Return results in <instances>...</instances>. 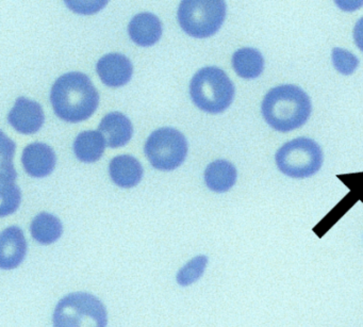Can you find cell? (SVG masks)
I'll return each instance as SVG.
<instances>
[{
    "label": "cell",
    "instance_id": "1",
    "mask_svg": "<svg viewBox=\"0 0 363 327\" xmlns=\"http://www.w3.org/2000/svg\"><path fill=\"white\" fill-rule=\"evenodd\" d=\"M50 101L59 118L69 123L90 118L99 103V95L88 76L78 72L61 76L50 92Z\"/></svg>",
    "mask_w": 363,
    "mask_h": 327
},
{
    "label": "cell",
    "instance_id": "2",
    "mask_svg": "<svg viewBox=\"0 0 363 327\" xmlns=\"http://www.w3.org/2000/svg\"><path fill=\"white\" fill-rule=\"evenodd\" d=\"M310 97L293 84L272 89L261 106L265 122L280 133H289L303 126L311 114Z\"/></svg>",
    "mask_w": 363,
    "mask_h": 327
},
{
    "label": "cell",
    "instance_id": "3",
    "mask_svg": "<svg viewBox=\"0 0 363 327\" xmlns=\"http://www.w3.org/2000/svg\"><path fill=\"white\" fill-rule=\"evenodd\" d=\"M190 94L199 109L208 113H220L233 103L235 87L222 70L203 67L191 80Z\"/></svg>",
    "mask_w": 363,
    "mask_h": 327
},
{
    "label": "cell",
    "instance_id": "4",
    "mask_svg": "<svg viewBox=\"0 0 363 327\" xmlns=\"http://www.w3.org/2000/svg\"><path fill=\"white\" fill-rule=\"evenodd\" d=\"M104 304L89 293H71L63 297L54 312V327H107Z\"/></svg>",
    "mask_w": 363,
    "mask_h": 327
},
{
    "label": "cell",
    "instance_id": "5",
    "mask_svg": "<svg viewBox=\"0 0 363 327\" xmlns=\"http://www.w3.org/2000/svg\"><path fill=\"white\" fill-rule=\"evenodd\" d=\"M276 165L284 175L307 178L320 171L324 161L320 146L309 138H297L276 153Z\"/></svg>",
    "mask_w": 363,
    "mask_h": 327
},
{
    "label": "cell",
    "instance_id": "6",
    "mask_svg": "<svg viewBox=\"0 0 363 327\" xmlns=\"http://www.w3.org/2000/svg\"><path fill=\"white\" fill-rule=\"evenodd\" d=\"M226 4L220 0H184L178 10V22L194 38L213 35L224 23Z\"/></svg>",
    "mask_w": 363,
    "mask_h": 327
},
{
    "label": "cell",
    "instance_id": "7",
    "mask_svg": "<svg viewBox=\"0 0 363 327\" xmlns=\"http://www.w3.org/2000/svg\"><path fill=\"white\" fill-rule=\"evenodd\" d=\"M144 150L152 167L161 171H172L186 159L188 142L177 129L164 127L150 135Z\"/></svg>",
    "mask_w": 363,
    "mask_h": 327
},
{
    "label": "cell",
    "instance_id": "8",
    "mask_svg": "<svg viewBox=\"0 0 363 327\" xmlns=\"http://www.w3.org/2000/svg\"><path fill=\"white\" fill-rule=\"evenodd\" d=\"M45 116L42 106L37 101L20 97L8 116V121L16 131L25 135L37 133L43 125Z\"/></svg>",
    "mask_w": 363,
    "mask_h": 327
},
{
    "label": "cell",
    "instance_id": "9",
    "mask_svg": "<svg viewBox=\"0 0 363 327\" xmlns=\"http://www.w3.org/2000/svg\"><path fill=\"white\" fill-rule=\"evenodd\" d=\"M96 69L101 82L112 88L125 86L133 72L130 60L120 54L106 55L97 63Z\"/></svg>",
    "mask_w": 363,
    "mask_h": 327
},
{
    "label": "cell",
    "instance_id": "10",
    "mask_svg": "<svg viewBox=\"0 0 363 327\" xmlns=\"http://www.w3.org/2000/svg\"><path fill=\"white\" fill-rule=\"evenodd\" d=\"M26 252V239L20 227L12 226L3 231L0 244V265L4 270L18 267L24 260Z\"/></svg>",
    "mask_w": 363,
    "mask_h": 327
},
{
    "label": "cell",
    "instance_id": "11",
    "mask_svg": "<svg viewBox=\"0 0 363 327\" xmlns=\"http://www.w3.org/2000/svg\"><path fill=\"white\" fill-rule=\"evenodd\" d=\"M22 161L29 175L45 177L54 171L57 158L50 146L44 143H33L25 148Z\"/></svg>",
    "mask_w": 363,
    "mask_h": 327
},
{
    "label": "cell",
    "instance_id": "12",
    "mask_svg": "<svg viewBox=\"0 0 363 327\" xmlns=\"http://www.w3.org/2000/svg\"><path fill=\"white\" fill-rule=\"evenodd\" d=\"M99 133L105 138L109 148H116L128 143L133 137V127L130 120L120 112H112L101 120Z\"/></svg>",
    "mask_w": 363,
    "mask_h": 327
},
{
    "label": "cell",
    "instance_id": "13",
    "mask_svg": "<svg viewBox=\"0 0 363 327\" xmlns=\"http://www.w3.org/2000/svg\"><path fill=\"white\" fill-rule=\"evenodd\" d=\"M129 35L138 45L152 46L162 35V25L155 14L140 13L129 24Z\"/></svg>",
    "mask_w": 363,
    "mask_h": 327
},
{
    "label": "cell",
    "instance_id": "14",
    "mask_svg": "<svg viewBox=\"0 0 363 327\" xmlns=\"http://www.w3.org/2000/svg\"><path fill=\"white\" fill-rule=\"evenodd\" d=\"M112 180L122 188H133L141 182L143 167L141 163L129 155H122L112 159L109 165Z\"/></svg>",
    "mask_w": 363,
    "mask_h": 327
},
{
    "label": "cell",
    "instance_id": "15",
    "mask_svg": "<svg viewBox=\"0 0 363 327\" xmlns=\"http://www.w3.org/2000/svg\"><path fill=\"white\" fill-rule=\"evenodd\" d=\"M237 170L233 163L216 160L210 163L205 171V182L214 192L223 193L233 188L237 182Z\"/></svg>",
    "mask_w": 363,
    "mask_h": 327
},
{
    "label": "cell",
    "instance_id": "16",
    "mask_svg": "<svg viewBox=\"0 0 363 327\" xmlns=\"http://www.w3.org/2000/svg\"><path fill=\"white\" fill-rule=\"evenodd\" d=\"M233 67L235 73L244 79H255L264 70V58L255 48H244L237 50L233 57Z\"/></svg>",
    "mask_w": 363,
    "mask_h": 327
},
{
    "label": "cell",
    "instance_id": "17",
    "mask_svg": "<svg viewBox=\"0 0 363 327\" xmlns=\"http://www.w3.org/2000/svg\"><path fill=\"white\" fill-rule=\"evenodd\" d=\"M106 141L99 131H84L74 142V152L82 162H94L103 156Z\"/></svg>",
    "mask_w": 363,
    "mask_h": 327
},
{
    "label": "cell",
    "instance_id": "18",
    "mask_svg": "<svg viewBox=\"0 0 363 327\" xmlns=\"http://www.w3.org/2000/svg\"><path fill=\"white\" fill-rule=\"evenodd\" d=\"M62 223L57 216L42 212L33 218L31 235L41 244H52L62 235Z\"/></svg>",
    "mask_w": 363,
    "mask_h": 327
},
{
    "label": "cell",
    "instance_id": "19",
    "mask_svg": "<svg viewBox=\"0 0 363 327\" xmlns=\"http://www.w3.org/2000/svg\"><path fill=\"white\" fill-rule=\"evenodd\" d=\"M208 265V257L201 255L189 261L177 273L178 284L182 287L190 286L201 277Z\"/></svg>",
    "mask_w": 363,
    "mask_h": 327
},
{
    "label": "cell",
    "instance_id": "20",
    "mask_svg": "<svg viewBox=\"0 0 363 327\" xmlns=\"http://www.w3.org/2000/svg\"><path fill=\"white\" fill-rule=\"evenodd\" d=\"M331 59H333V67L342 75H352L359 67V59L343 48H333Z\"/></svg>",
    "mask_w": 363,
    "mask_h": 327
},
{
    "label": "cell",
    "instance_id": "21",
    "mask_svg": "<svg viewBox=\"0 0 363 327\" xmlns=\"http://www.w3.org/2000/svg\"><path fill=\"white\" fill-rule=\"evenodd\" d=\"M67 6H69L71 9H73L74 11L78 12V13H84V14H90L95 13V12L99 11L101 8H103L104 6L107 4V1H97V3H80V1H67Z\"/></svg>",
    "mask_w": 363,
    "mask_h": 327
},
{
    "label": "cell",
    "instance_id": "22",
    "mask_svg": "<svg viewBox=\"0 0 363 327\" xmlns=\"http://www.w3.org/2000/svg\"><path fill=\"white\" fill-rule=\"evenodd\" d=\"M354 40L359 50L363 52V18H361L354 25Z\"/></svg>",
    "mask_w": 363,
    "mask_h": 327
}]
</instances>
